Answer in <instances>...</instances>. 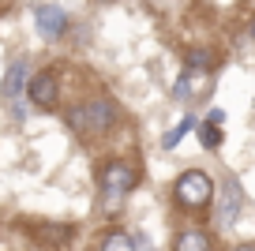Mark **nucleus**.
<instances>
[{
	"label": "nucleus",
	"mask_w": 255,
	"mask_h": 251,
	"mask_svg": "<svg viewBox=\"0 0 255 251\" xmlns=\"http://www.w3.org/2000/svg\"><path fill=\"white\" fill-rule=\"evenodd\" d=\"M34 236H38V240H53V244H60V240H68V229H34Z\"/></svg>",
	"instance_id": "4468645a"
},
{
	"label": "nucleus",
	"mask_w": 255,
	"mask_h": 251,
	"mask_svg": "<svg viewBox=\"0 0 255 251\" xmlns=\"http://www.w3.org/2000/svg\"><path fill=\"white\" fill-rule=\"evenodd\" d=\"M173 251H210V240H207V233H180Z\"/></svg>",
	"instance_id": "1a4fd4ad"
},
{
	"label": "nucleus",
	"mask_w": 255,
	"mask_h": 251,
	"mask_svg": "<svg viewBox=\"0 0 255 251\" xmlns=\"http://www.w3.org/2000/svg\"><path fill=\"white\" fill-rule=\"evenodd\" d=\"M102 4H109V0H102Z\"/></svg>",
	"instance_id": "f3484780"
},
{
	"label": "nucleus",
	"mask_w": 255,
	"mask_h": 251,
	"mask_svg": "<svg viewBox=\"0 0 255 251\" xmlns=\"http://www.w3.org/2000/svg\"><path fill=\"white\" fill-rule=\"evenodd\" d=\"M252 38H255V23H252Z\"/></svg>",
	"instance_id": "dca6fc26"
},
{
	"label": "nucleus",
	"mask_w": 255,
	"mask_h": 251,
	"mask_svg": "<svg viewBox=\"0 0 255 251\" xmlns=\"http://www.w3.org/2000/svg\"><path fill=\"white\" fill-rule=\"evenodd\" d=\"M176 203L188 206V210H199V206H207L210 199H214V180H210L207 173H199V169H188V173L176 176Z\"/></svg>",
	"instance_id": "f03ea898"
},
{
	"label": "nucleus",
	"mask_w": 255,
	"mask_h": 251,
	"mask_svg": "<svg viewBox=\"0 0 255 251\" xmlns=\"http://www.w3.org/2000/svg\"><path fill=\"white\" fill-rule=\"evenodd\" d=\"M237 251H255V244H244V248H237Z\"/></svg>",
	"instance_id": "2eb2a0df"
},
{
	"label": "nucleus",
	"mask_w": 255,
	"mask_h": 251,
	"mask_svg": "<svg viewBox=\"0 0 255 251\" xmlns=\"http://www.w3.org/2000/svg\"><path fill=\"white\" fill-rule=\"evenodd\" d=\"M210 64H214L210 49H191L188 53V71H210Z\"/></svg>",
	"instance_id": "9b49d317"
},
{
	"label": "nucleus",
	"mask_w": 255,
	"mask_h": 251,
	"mask_svg": "<svg viewBox=\"0 0 255 251\" xmlns=\"http://www.w3.org/2000/svg\"><path fill=\"white\" fill-rule=\"evenodd\" d=\"M188 127H195V120H191V117H184V120H180V124H176V127H173V131H169V135H165V139H161V146H165V150H173V146H176V142H180V139H184V131H188Z\"/></svg>",
	"instance_id": "ddd939ff"
},
{
	"label": "nucleus",
	"mask_w": 255,
	"mask_h": 251,
	"mask_svg": "<svg viewBox=\"0 0 255 251\" xmlns=\"http://www.w3.org/2000/svg\"><path fill=\"white\" fill-rule=\"evenodd\" d=\"M113 120H117V105L109 102V98H94V102H83L75 105L72 113H68V127L79 135H102L113 127Z\"/></svg>",
	"instance_id": "f257e3e1"
},
{
	"label": "nucleus",
	"mask_w": 255,
	"mask_h": 251,
	"mask_svg": "<svg viewBox=\"0 0 255 251\" xmlns=\"http://www.w3.org/2000/svg\"><path fill=\"white\" fill-rule=\"evenodd\" d=\"M210 90H214V75H210V71H184V75L176 79L173 94L180 98V102H203Z\"/></svg>",
	"instance_id": "7ed1b4c3"
},
{
	"label": "nucleus",
	"mask_w": 255,
	"mask_h": 251,
	"mask_svg": "<svg viewBox=\"0 0 255 251\" xmlns=\"http://www.w3.org/2000/svg\"><path fill=\"white\" fill-rule=\"evenodd\" d=\"M23 87H30V83H26V60H15L8 68V75H4V83H0V98H4V102H15Z\"/></svg>",
	"instance_id": "6e6552de"
},
{
	"label": "nucleus",
	"mask_w": 255,
	"mask_h": 251,
	"mask_svg": "<svg viewBox=\"0 0 255 251\" xmlns=\"http://www.w3.org/2000/svg\"><path fill=\"white\" fill-rule=\"evenodd\" d=\"M98 180H102V188L109 191V195H124V191L135 188V169L128 161H109L102 173H98Z\"/></svg>",
	"instance_id": "20e7f679"
},
{
	"label": "nucleus",
	"mask_w": 255,
	"mask_h": 251,
	"mask_svg": "<svg viewBox=\"0 0 255 251\" xmlns=\"http://www.w3.org/2000/svg\"><path fill=\"white\" fill-rule=\"evenodd\" d=\"M240 206H244V191H240V184L229 176V180L222 184V191H218V225L229 229L233 221L240 218Z\"/></svg>",
	"instance_id": "39448f33"
},
{
	"label": "nucleus",
	"mask_w": 255,
	"mask_h": 251,
	"mask_svg": "<svg viewBox=\"0 0 255 251\" xmlns=\"http://www.w3.org/2000/svg\"><path fill=\"white\" fill-rule=\"evenodd\" d=\"M102 251H135V236H128V233H109L102 240Z\"/></svg>",
	"instance_id": "9d476101"
},
{
	"label": "nucleus",
	"mask_w": 255,
	"mask_h": 251,
	"mask_svg": "<svg viewBox=\"0 0 255 251\" xmlns=\"http://www.w3.org/2000/svg\"><path fill=\"white\" fill-rule=\"evenodd\" d=\"M34 23H38L41 38H49V41H56L64 30H68V15H64L56 4H41V8L34 11Z\"/></svg>",
	"instance_id": "423d86ee"
},
{
	"label": "nucleus",
	"mask_w": 255,
	"mask_h": 251,
	"mask_svg": "<svg viewBox=\"0 0 255 251\" xmlns=\"http://www.w3.org/2000/svg\"><path fill=\"white\" fill-rule=\"evenodd\" d=\"M26 94H30V102L38 105V109H53L56 105V75L53 71H38V75L30 79Z\"/></svg>",
	"instance_id": "0eeeda50"
},
{
	"label": "nucleus",
	"mask_w": 255,
	"mask_h": 251,
	"mask_svg": "<svg viewBox=\"0 0 255 251\" xmlns=\"http://www.w3.org/2000/svg\"><path fill=\"white\" fill-rule=\"evenodd\" d=\"M199 142L207 150H218L222 146V131H218V124H199Z\"/></svg>",
	"instance_id": "f8f14e48"
}]
</instances>
